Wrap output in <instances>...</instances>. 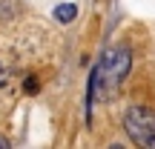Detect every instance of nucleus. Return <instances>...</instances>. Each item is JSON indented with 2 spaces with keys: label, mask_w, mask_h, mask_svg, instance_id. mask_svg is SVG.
<instances>
[{
  "label": "nucleus",
  "mask_w": 155,
  "mask_h": 149,
  "mask_svg": "<svg viewBox=\"0 0 155 149\" xmlns=\"http://www.w3.org/2000/svg\"><path fill=\"white\" fill-rule=\"evenodd\" d=\"M129 69H132V52L127 46H109L101 55L98 66L89 75V86H86V118H92L95 98H104V100L115 98L121 83L127 80Z\"/></svg>",
  "instance_id": "1"
},
{
  "label": "nucleus",
  "mask_w": 155,
  "mask_h": 149,
  "mask_svg": "<svg viewBox=\"0 0 155 149\" xmlns=\"http://www.w3.org/2000/svg\"><path fill=\"white\" fill-rule=\"evenodd\" d=\"M124 132L129 135V141L144 149L155 146V109L150 106H129L124 115Z\"/></svg>",
  "instance_id": "2"
},
{
  "label": "nucleus",
  "mask_w": 155,
  "mask_h": 149,
  "mask_svg": "<svg viewBox=\"0 0 155 149\" xmlns=\"http://www.w3.org/2000/svg\"><path fill=\"white\" fill-rule=\"evenodd\" d=\"M78 17V6L75 3H58L55 6V20L58 23H72Z\"/></svg>",
  "instance_id": "3"
},
{
  "label": "nucleus",
  "mask_w": 155,
  "mask_h": 149,
  "mask_svg": "<svg viewBox=\"0 0 155 149\" xmlns=\"http://www.w3.org/2000/svg\"><path fill=\"white\" fill-rule=\"evenodd\" d=\"M40 92V80L35 75H29L26 80H23V95H38Z\"/></svg>",
  "instance_id": "4"
},
{
  "label": "nucleus",
  "mask_w": 155,
  "mask_h": 149,
  "mask_svg": "<svg viewBox=\"0 0 155 149\" xmlns=\"http://www.w3.org/2000/svg\"><path fill=\"white\" fill-rule=\"evenodd\" d=\"M0 146H3V149H6V146H9V141H6V138H0Z\"/></svg>",
  "instance_id": "5"
}]
</instances>
